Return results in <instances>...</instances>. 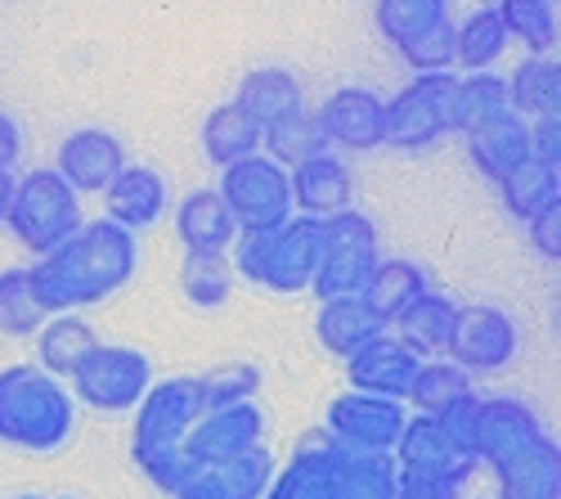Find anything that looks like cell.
<instances>
[{
	"instance_id": "cell-9",
	"label": "cell",
	"mask_w": 561,
	"mask_h": 499,
	"mask_svg": "<svg viewBox=\"0 0 561 499\" xmlns=\"http://www.w3.org/2000/svg\"><path fill=\"white\" fill-rule=\"evenodd\" d=\"M458 72H417L387 100V145L417 154L449 135V95Z\"/></svg>"
},
{
	"instance_id": "cell-49",
	"label": "cell",
	"mask_w": 561,
	"mask_h": 499,
	"mask_svg": "<svg viewBox=\"0 0 561 499\" xmlns=\"http://www.w3.org/2000/svg\"><path fill=\"white\" fill-rule=\"evenodd\" d=\"M14 499H41V495H14Z\"/></svg>"
},
{
	"instance_id": "cell-21",
	"label": "cell",
	"mask_w": 561,
	"mask_h": 499,
	"mask_svg": "<svg viewBox=\"0 0 561 499\" xmlns=\"http://www.w3.org/2000/svg\"><path fill=\"white\" fill-rule=\"evenodd\" d=\"M175 235H180L184 252L229 257L233 239H239V220L229 216V207H225V199L216 190H194L175 207Z\"/></svg>"
},
{
	"instance_id": "cell-33",
	"label": "cell",
	"mask_w": 561,
	"mask_h": 499,
	"mask_svg": "<svg viewBox=\"0 0 561 499\" xmlns=\"http://www.w3.org/2000/svg\"><path fill=\"white\" fill-rule=\"evenodd\" d=\"M261 145H265V154H270L278 167H288V171H293L297 162L314 158V154H329V140H323L314 109H297V113H288V117L270 122L265 135H261Z\"/></svg>"
},
{
	"instance_id": "cell-27",
	"label": "cell",
	"mask_w": 561,
	"mask_h": 499,
	"mask_svg": "<svg viewBox=\"0 0 561 499\" xmlns=\"http://www.w3.org/2000/svg\"><path fill=\"white\" fill-rule=\"evenodd\" d=\"M261 122L239 104V100H229V104H216L203 122V149L216 167H229V162H239V158H252L261 154Z\"/></svg>"
},
{
	"instance_id": "cell-47",
	"label": "cell",
	"mask_w": 561,
	"mask_h": 499,
	"mask_svg": "<svg viewBox=\"0 0 561 499\" xmlns=\"http://www.w3.org/2000/svg\"><path fill=\"white\" fill-rule=\"evenodd\" d=\"M175 499H229V495L220 490V481L211 477V468H198L190 481L175 490Z\"/></svg>"
},
{
	"instance_id": "cell-44",
	"label": "cell",
	"mask_w": 561,
	"mask_h": 499,
	"mask_svg": "<svg viewBox=\"0 0 561 499\" xmlns=\"http://www.w3.org/2000/svg\"><path fill=\"white\" fill-rule=\"evenodd\" d=\"M530 158L561 167V113H548V117L530 122Z\"/></svg>"
},
{
	"instance_id": "cell-42",
	"label": "cell",
	"mask_w": 561,
	"mask_h": 499,
	"mask_svg": "<svg viewBox=\"0 0 561 499\" xmlns=\"http://www.w3.org/2000/svg\"><path fill=\"white\" fill-rule=\"evenodd\" d=\"M400 59L413 72H454V19H440L423 36L400 45Z\"/></svg>"
},
{
	"instance_id": "cell-41",
	"label": "cell",
	"mask_w": 561,
	"mask_h": 499,
	"mask_svg": "<svg viewBox=\"0 0 561 499\" xmlns=\"http://www.w3.org/2000/svg\"><path fill=\"white\" fill-rule=\"evenodd\" d=\"M198 392H203V405L207 410H225V405H239V400H252L261 392V370L256 365H243L233 360L225 370H211L198 378Z\"/></svg>"
},
{
	"instance_id": "cell-18",
	"label": "cell",
	"mask_w": 561,
	"mask_h": 499,
	"mask_svg": "<svg viewBox=\"0 0 561 499\" xmlns=\"http://www.w3.org/2000/svg\"><path fill=\"white\" fill-rule=\"evenodd\" d=\"M499 499H561V445L539 432L530 445L494 464Z\"/></svg>"
},
{
	"instance_id": "cell-6",
	"label": "cell",
	"mask_w": 561,
	"mask_h": 499,
	"mask_svg": "<svg viewBox=\"0 0 561 499\" xmlns=\"http://www.w3.org/2000/svg\"><path fill=\"white\" fill-rule=\"evenodd\" d=\"M378 261H382V239H378V225H373L364 212L346 207V212L323 216L319 220V261H314L310 293L319 302L359 297Z\"/></svg>"
},
{
	"instance_id": "cell-32",
	"label": "cell",
	"mask_w": 561,
	"mask_h": 499,
	"mask_svg": "<svg viewBox=\"0 0 561 499\" xmlns=\"http://www.w3.org/2000/svg\"><path fill=\"white\" fill-rule=\"evenodd\" d=\"M507 27L499 19L494 5L485 10H472L462 23H454V68H467V72H490L503 55H507Z\"/></svg>"
},
{
	"instance_id": "cell-19",
	"label": "cell",
	"mask_w": 561,
	"mask_h": 499,
	"mask_svg": "<svg viewBox=\"0 0 561 499\" xmlns=\"http://www.w3.org/2000/svg\"><path fill=\"white\" fill-rule=\"evenodd\" d=\"M288 185H293V212L314 216V220L333 216V212H346V207H351V194H355L351 167H346L333 149L297 162V167L288 171Z\"/></svg>"
},
{
	"instance_id": "cell-17",
	"label": "cell",
	"mask_w": 561,
	"mask_h": 499,
	"mask_svg": "<svg viewBox=\"0 0 561 499\" xmlns=\"http://www.w3.org/2000/svg\"><path fill=\"white\" fill-rule=\"evenodd\" d=\"M417 365H423V355H413L396 333H378L373 342L346 355V378H351V392L404 400Z\"/></svg>"
},
{
	"instance_id": "cell-23",
	"label": "cell",
	"mask_w": 561,
	"mask_h": 499,
	"mask_svg": "<svg viewBox=\"0 0 561 499\" xmlns=\"http://www.w3.org/2000/svg\"><path fill=\"white\" fill-rule=\"evenodd\" d=\"M391 325L373 310L364 297H329L314 315V333L323 342V351L346 360L351 351H359L364 342H373L378 333H387Z\"/></svg>"
},
{
	"instance_id": "cell-39",
	"label": "cell",
	"mask_w": 561,
	"mask_h": 499,
	"mask_svg": "<svg viewBox=\"0 0 561 499\" xmlns=\"http://www.w3.org/2000/svg\"><path fill=\"white\" fill-rule=\"evenodd\" d=\"M229 284H233V270H229V257H203V252H184V265H180V288L194 306H220L229 297Z\"/></svg>"
},
{
	"instance_id": "cell-2",
	"label": "cell",
	"mask_w": 561,
	"mask_h": 499,
	"mask_svg": "<svg viewBox=\"0 0 561 499\" xmlns=\"http://www.w3.org/2000/svg\"><path fill=\"white\" fill-rule=\"evenodd\" d=\"M203 415H207V405H203L198 378H162L135 405L130 455H135V468L158 490L175 495L198 473L190 464V455H184V441H190V432Z\"/></svg>"
},
{
	"instance_id": "cell-12",
	"label": "cell",
	"mask_w": 561,
	"mask_h": 499,
	"mask_svg": "<svg viewBox=\"0 0 561 499\" xmlns=\"http://www.w3.org/2000/svg\"><path fill=\"white\" fill-rule=\"evenodd\" d=\"M404 400L391 396H368V392H346L329 405V432L333 441L351 445V450H373V455H391L400 432H404Z\"/></svg>"
},
{
	"instance_id": "cell-28",
	"label": "cell",
	"mask_w": 561,
	"mask_h": 499,
	"mask_svg": "<svg viewBox=\"0 0 561 499\" xmlns=\"http://www.w3.org/2000/svg\"><path fill=\"white\" fill-rule=\"evenodd\" d=\"M427 288H432V280H427V270L417 265V261H409V257H391V261H387V257H382L378 265H373V275H368V284H364L359 297L391 325L396 315H400L409 302L423 297Z\"/></svg>"
},
{
	"instance_id": "cell-4",
	"label": "cell",
	"mask_w": 561,
	"mask_h": 499,
	"mask_svg": "<svg viewBox=\"0 0 561 499\" xmlns=\"http://www.w3.org/2000/svg\"><path fill=\"white\" fill-rule=\"evenodd\" d=\"M233 270L270 293H306L319 261V220L314 216H288L270 230H243L233 239Z\"/></svg>"
},
{
	"instance_id": "cell-40",
	"label": "cell",
	"mask_w": 561,
	"mask_h": 499,
	"mask_svg": "<svg viewBox=\"0 0 561 499\" xmlns=\"http://www.w3.org/2000/svg\"><path fill=\"white\" fill-rule=\"evenodd\" d=\"M211 477L220 481V490L229 499H261L270 490V481H274V455L265 445H256V450H248V455H239V460L216 464Z\"/></svg>"
},
{
	"instance_id": "cell-35",
	"label": "cell",
	"mask_w": 561,
	"mask_h": 499,
	"mask_svg": "<svg viewBox=\"0 0 561 499\" xmlns=\"http://www.w3.org/2000/svg\"><path fill=\"white\" fill-rule=\"evenodd\" d=\"M396 481H400V468L391 455L346 445L342 473H337V499H396Z\"/></svg>"
},
{
	"instance_id": "cell-31",
	"label": "cell",
	"mask_w": 561,
	"mask_h": 499,
	"mask_svg": "<svg viewBox=\"0 0 561 499\" xmlns=\"http://www.w3.org/2000/svg\"><path fill=\"white\" fill-rule=\"evenodd\" d=\"M233 100H239L261 122V131H265L270 122L306 109V90H301V81L288 68H256V72L243 77V86H239V95H233Z\"/></svg>"
},
{
	"instance_id": "cell-45",
	"label": "cell",
	"mask_w": 561,
	"mask_h": 499,
	"mask_svg": "<svg viewBox=\"0 0 561 499\" xmlns=\"http://www.w3.org/2000/svg\"><path fill=\"white\" fill-rule=\"evenodd\" d=\"M396 499H462V486L458 481H440V477H409V473H400Z\"/></svg>"
},
{
	"instance_id": "cell-24",
	"label": "cell",
	"mask_w": 561,
	"mask_h": 499,
	"mask_svg": "<svg viewBox=\"0 0 561 499\" xmlns=\"http://www.w3.org/2000/svg\"><path fill=\"white\" fill-rule=\"evenodd\" d=\"M454 320H458V306L445 297V293H436V288H427L417 302H409L400 315H396V338L413 351V355H423V360H432V355H445L449 351V338H454Z\"/></svg>"
},
{
	"instance_id": "cell-22",
	"label": "cell",
	"mask_w": 561,
	"mask_h": 499,
	"mask_svg": "<svg viewBox=\"0 0 561 499\" xmlns=\"http://www.w3.org/2000/svg\"><path fill=\"white\" fill-rule=\"evenodd\" d=\"M104 203H108V220L126 225V230H145L167 212V175L153 167L126 162L104 190Z\"/></svg>"
},
{
	"instance_id": "cell-20",
	"label": "cell",
	"mask_w": 561,
	"mask_h": 499,
	"mask_svg": "<svg viewBox=\"0 0 561 499\" xmlns=\"http://www.w3.org/2000/svg\"><path fill=\"white\" fill-rule=\"evenodd\" d=\"M462 140H467V158H472V167L485 180H494V185L507 171H517L522 162H530V122L522 113H512V109L490 117L472 135H462Z\"/></svg>"
},
{
	"instance_id": "cell-7",
	"label": "cell",
	"mask_w": 561,
	"mask_h": 499,
	"mask_svg": "<svg viewBox=\"0 0 561 499\" xmlns=\"http://www.w3.org/2000/svg\"><path fill=\"white\" fill-rule=\"evenodd\" d=\"M153 387V360L139 347L95 342L72 374V396L100 415H130Z\"/></svg>"
},
{
	"instance_id": "cell-8",
	"label": "cell",
	"mask_w": 561,
	"mask_h": 499,
	"mask_svg": "<svg viewBox=\"0 0 561 499\" xmlns=\"http://www.w3.org/2000/svg\"><path fill=\"white\" fill-rule=\"evenodd\" d=\"M229 216L243 230H270V225L293 216V185H288V167H278L270 154H252L220 167V190Z\"/></svg>"
},
{
	"instance_id": "cell-38",
	"label": "cell",
	"mask_w": 561,
	"mask_h": 499,
	"mask_svg": "<svg viewBox=\"0 0 561 499\" xmlns=\"http://www.w3.org/2000/svg\"><path fill=\"white\" fill-rule=\"evenodd\" d=\"M373 19H378V32L400 50L413 36H423L427 27L449 19V0H378Z\"/></svg>"
},
{
	"instance_id": "cell-5",
	"label": "cell",
	"mask_w": 561,
	"mask_h": 499,
	"mask_svg": "<svg viewBox=\"0 0 561 499\" xmlns=\"http://www.w3.org/2000/svg\"><path fill=\"white\" fill-rule=\"evenodd\" d=\"M5 225H10L14 239L27 252L45 257V252H55L64 239H72L81 225H85L81 194L68 185L59 171L36 167L23 180H14V199H10Z\"/></svg>"
},
{
	"instance_id": "cell-1",
	"label": "cell",
	"mask_w": 561,
	"mask_h": 499,
	"mask_svg": "<svg viewBox=\"0 0 561 499\" xmlns=\"http://www.w3.org/2000/svg\"><path fill=\"white\" fill-rule=\"evenodd\" d=\"M135 265H139L135 230L100 216L85 220L55 252L36 257V265H27V280L45 315H64L81 306H100L113 293H122L135 280Z\"/></svg>"
},
{
	"instance_id": "cell-15",
	"label": "cell",
	"mask_w": 561,
	"mask_h": 499,
	"mask_svg": "<svg viewBox=\"0 0 561 499\" xmlns=\"http://www.w3.org/2000/svg\"><path fill=\"white\" fill-rule=\"evenodd\" d=\"M342 455H346V445L319 428L310 441L297 445L293 464L284 473H274V481L261 499H337Z\"/></svg>"
},
{
	"instance_id": "cell-11",
	"label": "cell",
	"mask_w": 561,
	"mask_h": 499,
	"mask_svg": "<svg viewBox=\"0 0 561 499\" xmlns=\"http://www.w3.org/2000/svg\"><path fill=\"white\" fill-rule=\"evenodd\" d=\"M517 347H522V333H517V320L503 310V306H490V302H477V306H458V320H454V338H449V360L467 374H499L517 360Z\"/></svg>"
},
{
	"instance_id": "cell-37",
	"label": "cell",
	"mask_w": 561,
	"mask_h": 499,
	"mask_svg": "<svg viewBox=\"0 0 561 499\" xmlns=\"http://www.w3.org/2000/svg\"><path fill=\"white\" fill-rule=\"evenodd\" d=\"M45 320H50V315H45V306L32 293L27 265L0 270V333L5 338H36Z\"/></svg>"
},
{
	"instance_id": "cell-3",
	"label": "cell",
	"mask_w": 561,
	"mask_h": 499,
	"mask_svg": "<svg viewBox=\"0 0 561 499\" xmlns=\"http://www.w3.org/2000/svg\"><path fill=\"white\" fill-rule=\"evenodd\" d=\"M77 396L64 378L45 374L41 365L0 370V441L32 455H50L72 436Z\"/></svg>"
},
{
	"instance_id": "cell-13",
	"label": "cell",
	"mask_w": 561,
	"mask_h": 499,
	"mask_svg": "<svg viewBox=\"0 0 561 499\" xmlns=\"http://www.w3.org/2000/svg\"><path fill=\"white\" fill-rule=\"evenodd\" d=\"M256 445H265V415L261 405L239 400V405H225V410H207L194 423L190 441H184V455H190L194 468H216L248 455Z\"/></svg>"
},
{
	"instance_id": "cell-50",
	"label": "cell",
	"mask_w": 561,
	"mask_h": 499,
	"mask_svg": "<svg viewBox=\"0 0 561 499\" xmlns=\"http://www.w3.org/2000/svg\"><path fill=\"white\" fill-rule=\"evenodd\" d=\"M64 499H72V495H64Z\"/></svg>"
},
{
	"instance_id": "cell-34",
	"label": "cell",
	"mask_w": 561,
	"mask_h": 499,
	"mask_svg": "<svg viewBox=\"0 0 561 499\" xmlns=\"http://www.w3.org/2000/svg\"><path fill=\"white\" fill-rule=\"evenodd\" d=\"M499 194H503V207H507L512 216L530 220L539 207H548V203L561 199V167L530 158V162H522L517 171H507V175L499 180Z\"/></svg>"
},
{
	"instance_id": "cell-25",
	"label": "cell",
	"mask_w": 561,
	"mask_h": 499,
	"mask_svg": "<svg viewBox=\"0 0 561 499\" xmlns=\"http://www.w3.org/2000/svg\"><path fill=\"white\" fill-rule=\"evenodd\" d=\"M467 396H477V392H472V374L458 370L449 355L423 360V365H417V374H413V383H409V392H404V400L413 405L417 415H436V419L454 415Z\"/></svg>"
},
{
	"instance_id": "cell-30",
	"label": "cell",
	"mask_w": 561,
	"mask_h": 499,
	"mask_svg": "<svg viewBox=\"0 0 561 499\" xmlns=\"http://www.w3.org/2000/svg\"><path fill=\"white\" fill-rule=\"evenodd\" d=\"M95 329H90L77 310H64V315H50V320L41 325L36 333V347H41V370L55 374V378H72L77 365L90 355V347H95Z\"/></svg>"
},
{
	"instance_id": "cell-26",
	"label": "cell",
	"mask_w": 561,
	"mask_h": 499,
	"mask_svg": "<svg viewBox=\"0 0 561 499\" xmlns=\"http://www.w3.org/2000/svg\"><path fill=\"white\" fill-rule=\"evenodd\" d=\"M503 81H507V109L522 113L526 122L561 113V64H557V55H530Z\"/></svg>"
},
{
	"instance_id": "cell-10",
	"label": "cell",
	"mask_w": 561,
	"mask_h": 499,
	"mask_svg": "<svg viewBox=\"0 0 561 499\" xmlns=\"http://www.w3.org/2000/svg\"><path fill=\"white\" fill-rule=\"evenodd\" d=\"M391 460L409 477H440V481H458V486H467V477L481 468L472 460V450L462 445V436L454 432V423L436 419V415L404 419V432L391 450Z\"/></svg>"
},
{
	"instance_id": "cell-48",
	"label": "cell",
	"mask_w": 561,
	"mask_h": 499,
	"mask_svg": "<svg viewBox=\"0 0 561 499\" xmlns=\"http://www.w3.org/2000/svg\"><path fill=\"white\" fill-rule=\"evenodd\" d=\"M10 199H14V171H0V225L10 216Z\"/></svg>"
},
{
	"instance_id": "cell-36",
	"label": "cell",
	"mask_w": 561,
	"mask_h": 499,
	"mask_svg": "<svg viewBox=\"0 0 561 499\" xmlns=\"http://www.w3.org/2000/svg\"><path fill=\"white\" fill-rule=\"evenodd\" d=\"M494 10L507 27V41L526 45L530 55L557 50V5L552 0H499Z\"/></svg>"
},
{
	"instance_id": "cell-29",
	"label": "cell",
	"mask_w": 561,
	"mask_h": 499,
	"mask_svg": "<svg viewBox=\"0 0 561 499\" xmlns=\"http://www.w3.org/2000/svg\"><path fill=\"white\" fill-rule=\"evenodd\" d=\"M507 113V81L499 72H467L454 77V95H449V131L454 135H472L490 117Z\"/></svg>"
},
{
	"instance_id": "cell-43",
	"label": "cell",
	"mask_w": 561,
	"mask_h": 499,
	"mask_svg": "<svg viewBox=\"0 0 561 499\" xmlns=\"http://www.w3.org/2000/svg\"><path fill=\"white\" fill-rule=\"evenodd\" d=\"M526 225H530V243H535L548 261H557V257H561V199L548 203V207H539Z\"/></svg>"
},
{
	"instance_id": "cell-16",
	"label": "cell",
	"mask_w": 561,
	"mask_h": 499,
	"mask_svg": "<svg viewBox=\"0 0 561 499\" xmlns=\"http://www.w3.org/2000/svg\"><path fill=\"white\" fill-rule=\"evenodd\" d=\"M126 167V149L113 131L104 126H81L59 145V175L77 194H104L113 185V175Z\"/></svg>"
},
{
	"instance_id": "cell-14",
	"label": "cell",
	"mask_w": 561,
	"mask_h": 499,
	"mask_svg": "<svg viewBox=\"0 0 561 499\" xmlns=\"http://www.w3.org/2000/svg\"><path fill=\"white\" fill-rule=\"evenodd\" d=\"M319 117V131L329 149H351V154H364V149H378L387 145V100L378 90L368 86H342L333 90L323 109H314Z\"/></svg>"
},
{
	"instance_id": "cell-46",
	"label": "cell",
	"mask_w": 561,
	"mask_h": 499,
	"mask_svg": "<svg viewBox=\"0 0 561 499\" xmlns=\"http://www.w3.org/2000/svg\"><path fill=\"white\" fill-rule=\"evenodd\" d=\"M19 154H23V131L10 113H0V171H14Z\"/></svg>"
}]
</instances>
